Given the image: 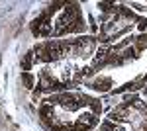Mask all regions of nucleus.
I'll use <instances>...</instances> for the list:
<instances>
[{
  "instance_id": "f257e3e1",
  "label": "nucleus",
  "mask_w": 147,
  "mask_h": 131,
  "mask_svg": "<svg viewBox=\"0 0 147 131\" xmlns=\"http://www.w3.org/2000/svg\"><path fill=\"white\" fill-rule=\"evenodd\" d=\"M45 120L57 129H73V131H86L96 123L98 106L94 100L86 96H61V98L49 100L43 108Z\"/></svg>"
}]
</instances>
